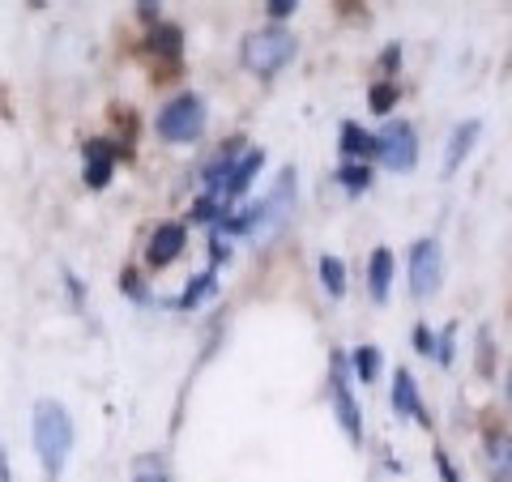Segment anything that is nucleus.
I'll list each match as a JSON object with an SVG mask.
<instances>
[{
  "mask_svg": "<svg viewBox=\"0 0 512 482\" xmlns=\"http://www.w3.org/2000/svg\"><path fill=\"white\" fill-rule=\"evenodd\" d=\"M295 197H299V184H295V167H282V175L274 180V188L265 192L252 210L235 214V218H222V231L227 235H248V239H269L278 235L286 222L295 214Z\"/></svg>",
  "mask_w": 512,
  "mask_h": 482,
  "instance_id": "obj_1",
  "label": "nucleus"
},
{
  "mask_svg": "<svg viewBox=\"0 0 512 482\" xmlns=\"http://www.w3.org/2000/svg\"><path fill=\"white\" fill-rule=\"evenodd\" d=\"M35 453L43 461L47 478H60L64 461H69V453H73V419L60 401L43 397L35 406Z\"/></svg>",
  "mask_w": 512,
  "mask_h": 482,
  "instance_id": "obj_2",
  "label": "nucleus"
},
{
  "mask_svg": "<svg viewBox=\"0 0 512 482\" xmlns=\"http://www.w3.org/2000/svg\"><path fill=\"white\" fill-rule=\"evenodd\" d=\"M291 60H295V39H291V30L265 26V30H256V35L244 39V64H248L256 77H274V73H282Z\"/></svg>",
  "mask_w": 512,
  "mask_h": 482,
  "instance_id": "obj_3",
  "label": "nucleus"
},
{
  "mask_svg": "<svg viewBox=\"0 0 512 482\" xmlns=\"http://www.w3.org/2000/svg\"><path fill=\"white\" fill-rule=\"evenodd\" d=\"M376 158L393 175H406L419 167V133H414L410 120H389L376 133Z\"/></svg>",
  "mask_w": 512,
  "mask_h": 482,
  "instance_id": "obj_4",
  "label": "nucleus"
},
{
  "mask_svg": "<svg viewBox=\"0 0 512 482\" xmlns=\"http://www.w3.org/2000/svg\"><path fill=\"white\" fill-rule=\"evenodd\" d=\"M329 406L338 414V423L346 431L350 444H363V410L355 401V389H350V376H346V355H329Z\"/></svg>",
  "mask_w": 512,
  "mask_h": 482,
  "instance_id": "obj_5",
  "label": "nucleus"
},
{
  "mask_svg": "<svg viewBox=\"0 0 512 482\" xmlns=\"http://www.w3.org/2000/svg\"><path fill=\"white\" fill-rule=\"evenodd\" d=\"M205 133V99L180 94L158 111V137L163 141H197Z\"/></svg>",
  "mask_w": 512,
  "mask_h": 482,
  "instance_id": "obj_6",
  "label": "nucleus"
},
{
  "mask_svg": "<svg viewBox=\"0 0 512 482\" xmlns=\"http://www.w3.org/2000/svg\"><path fill=\"white\" fill-rule=\"evenodd\" d=\"M440 282H444V252L436 239H419L410 248V295L427 303L440 295Z\"/></svg>",
  "mask_w": 512,
  "mask_h": 482,
  "instance_id": "obj_7",
  "label": "nucleus"
},
{
  "mask_svg": "<svg viewBox=\"0 0 512 482\" xmlns=\"http://www.w3.org/2000/svg\"><path fill=\"white\" fill-rule=\"evenodd\" d=\"M389 406H393L397 419H410V423H419V427H427V423H431V419H427L423 397H419V384H414V376H410V367H397V372H393Z\"/></svg>",
  "mask_w": 512,
  "mask_h": 482,
  "instance_id": "obj_8",
  "label": "nucleus"
},
{
  "mask_svg": "<svg viewBox=\"0 0 512 482\" xmlns=\"http://www.w3.org/2000/svg\"><path fill=\"white\" fill-rule=\"evenodd\" d=\"M261 167H265V150H244V154L235 158V167L227 171V180H222L218 201L227 205V201H235V197H244V192L252 188V180L261 175Z\"/></svg>",
  "mask_w": 512,
  "mask_h": 482,
  "instance_id": "obj_9",
  "label": "nucleus"
},
{
  "mask_svg": "<svg viewBox=\"0 0 512 482\" xmlns=\"http://www.w3.org/2000/svg\"><path fill=\"white\" fill-rule=\"evenodd\" d=\"M478 133H483V124H478V120H461V124L453 128V133H448L444 163H440V175H444V180H453V175L461 171V163H466V158H470V150H474Z\"/></svg>",
  "mask_w": 512,
  "mask_h": 482,
  "instance_id": "obj_10",
  "label": "nucleus"
},
{
  "mask_svg": "<svg viewBox=\"0 0 512 482\" xmlns=\"http://www.w3.org/2000/svg\"><path fill=\"white\" fill-rule=\"evenodd\" d=\"M184 244H188V231L180 227V222H163V227L150 235V248H146L150 269H167L175 256L184 252Z\"/></svg>",
  "mask_w": 512,
  "mask_h": 482,
  "instance_id": "obj_11",
  "label": "nucleus"
},
{
  "mask_svg": "<svg viewBox=\"0 0 512 482\" xmlns=\"http://www.w3.org/2000/svg\"><path fill=\"white\" fill-rule=\"evenodd\" d=\"M82 154H86V184H90V188H107L111 167H116L120 150L111 146V141L94 137V141H86V146H82Z\"/></svg>",
  "mask_w": 512,
  "mask_h": 482,
  "instance_id": "obj_12",
  "label": "nucleus"
},
{
  "mask_svg": "<svg viewBox=\"0 0 512 482\" xmlns=\"http://www.w3.org/2000/svg\"><path fill=\"white\" fill-rule=\"evenodd\" d=\"M483 461L495 482H512V436L508 431H491L483 440Z\"/></svg>",
  "mask_w": 512,
  "mask_h": 482,
  "instance_id": "obj_13",
  "label": "nucleus"
},
{
  "mask_svg": "<svg viewBox=\"0 0 512 482\" xmlns=\"http://www.w3.org/2000/svg\"><path fill=\"white\" fill-rule=\"evenodd\" d=\"M393 248H372V261H367V291L372 303H389V286H393Z\"/></svg>",
  "mask_w": 512,
  "mask_h": 482,
  "instance_id": "obj_14",
  "label": "nucleus"
},
{
  "mask_svg": "<svg viewBox=\"0 0 512 482\" xmlns=\"http://www.w3.org/2000/svg\"><path fill=\"white\" fill-rule=\"evenodd\" d=\"M338 150L346 163H367V158H376V133H367L355 120H346L338 133Z\"/></svg>",
  "mask_w": 512,
  "mask_h": 482,
  "instance_id": "obj_15",
  "label": "nucleus"
},
{
  "mask_svg": "<svg viewBox=\"0 0 512 482\" xmlns=\"http://www.w3.org/2000/svg\"><path fill=\"white\" fill-rule=\"evenodd\" d=\"M150 52L163 56V60H171V64H180V56H184V35H180V26H158L154 35H150Z\"/></svg>",
  "mask_w": 512,
  "mask_h": 482,
  "instance_id": "obj_16",
  "label": "nucleus"
},
{
  "mask_svg": "<svg viewBox=\"0 0 512 482\" xmlns=\"http://www.w3.org/2000/svg\"><path fill=\"white\" fill-rule=\"evenodd\" d=\"M333 180H338L342 192H350V197H359V192L372 188V167L367 163H342L338 171H333Z\"/></svg>",
  "mask_w": 512,
  "mask_h": 482,
  "instance_id": "obj_17",
  "label": "nucleus"
},
{
  "mask_svg": "<svg viewBox=\"0 0 512 482\" xmlns=\"http://www.w3.org/2000/svg\"><path fill=\"white\" fill-rule=\"evenodd\" d=\"M320 286H325L329 299L346 295V265L338 261V256H320Z\"/></svg>",
  "mask_w": 512,
  "mask_h": 482,
  "instance_id": "obj_18",
  "label": "nucleus"
},
{
  "mask_svg": "<svg viewBox=\"0 0 512 482\" xmlns=\"http://www.w3.org/2000/svg\"><path fill=\"white\" fill-rule=\"evenodd\" d=\"M214 291H218V282H214V269H205L201 278H192V286H188V291H184L180 299H175V308H197V303H201V299H210Z\"/></svg>",
  "mask_w": 512,
  "mask_h": 482,
  "instance_id": "obj_19",
  "label": "nucleus"
},
{
  "mask_svg": "<svg viewBox=\"0 0 512 482\" xmlns=\"http://www.w3.org/2000/svg\"><path fill=\"white\" fill-rule=\"evenodd\" d=\"M397 103V86H393V77H376L372 82V94H367V107L376 111V116H389Z\"/></svg>",
  "mask_w": 512,
  "mask_h": 482,
  "instance_id": "obj_20",
  "label": "nucleus"
},
{
  "mask_svg": "<svg viewBox=\"0 0 512 482\" xmlns=\"http://www.w3.org/2000/svg\"><path fill=\"white\" fill-rule=\"evenodd\" d=\"M350 367H355V376H359L363 384H372V380L380 376V350H376V346H359L355 355H350Z\"/></svg>",
  "mask_w": 512,
  "mask_h": 482,
  "instance_id": "obj_21",
  "label": "nucleus"
},
{
  "mask_svg": "<svg viewBox=\"0 0 512 482\" xmlns=\"http://www.w3.org/2000/svg\"><path fill=\"white\" fill-rule=\"evenodd\" d=\"M453 350H457V325H444V333H436V363L453 367Z\"/></svg>",
  "mask_w": 512,
  "mask_h": 482,
  "instance_id": "obj_22",
  "label": "nucleus"
},
{
  "mask_svg": "<svg viewBox=\"0 0 512 482\" xmlns=\"http://www.w3.org/2000/svg\"><path fill=\"white\" fill-rule=\"evenodd\" d=\"M414 350H419L423 359H436V333L427 325H414Z\"/></svg>",
  "mask_w": 512,
  "mask_h": 482,
  "instance_id": "obj_23",
  "label": "nucleus"
},
{
  "mask_svg": "<svg viewBox=\"0 0 512 482\" xmlns=\"http://www.w3.org/2000/svg\"><path fill=\"white\" fill-rule=\"evenodd\" d=\"M133 482H171L163 470H158V465H150V461H141L137 465V474H133Z\"/></svg>",
  "mask_w": 512,
  "mask_h": 482,
  "instance_id": "obj_24",
  "label": "nucleus"
},
{
  "mask_svg": "<svg viewBox=\"0 0 512 482\" xmlns=\"http://www.w3.org/2000/svg\"><path fill=\"white\" fill-rule=\"evenodd\" d=\"M299 5H295V0H269V5H265V13H269V18H274V22H282V18H291V13H295Z\"/></svg>",
  "mask_w": 512,
  "mask_h": 482,
  "instance_id": "obj_25",
  "label": "nucleus"
},
{
  "mask_svg": "<svg viewBox=\"0 0 512 482\" xmlns=\"http://www.w3.org/2000/svg\"><path fill=\"white\" fill-rule=\"evenodd\" d=\"M436 470H440V478H444V482H461V478H457V470H453V461H448V453H436Z\"/></svg>",
  "mask_w": 512,
  "mask_h": 482,
  "instance_id": "obj_26",
  "label": "nucleus"
},
{
  "mask_svg": "<svg viewBox=\"0 0 512 482\" xmlns=\"http://www.w3.org/2000/svg\"><path fill=\"white\" fill-rule=\"evenodd\" d=\"M222 261H231V248H227V239L214 235V265H222Z\"/></svg>",
  "mask_w": 512,
  "mask_h": 482,
  "instance_id": "obj_27",
  "label": "nucleus"
},
{
  "mask_svg": "<svg viewBox=\"0 0 512 482\" xmlns=\"http://www.w3.org/2000/svg\"><path fill=\"white\" fill-rule=\"evenodd\" d=\"M0 482H9V461H5V448H0Z\"/></svg>",
  "mask_w": 512,
  "mask_h": 482,
  "instance_id": "obj_28",
  "label": "nucleus"
},
{
  "mask_svg": "<svg viewBox=\"0 0 512 482\" xmlns=\"http://www.w3.org/2000/svg\"><path fill=\"white\" fill-rule=\"evenodd\" d=\"M504 397L512 401V367H508V376H504Z\"/></svg>",
  "mask_w": 512,
  "mask_h": 482,
  "instance_id": "obj_29",
  "label": "nucleus"
}]
</instances>
